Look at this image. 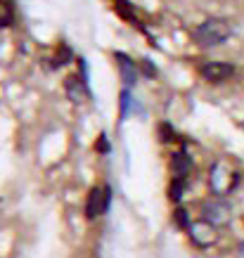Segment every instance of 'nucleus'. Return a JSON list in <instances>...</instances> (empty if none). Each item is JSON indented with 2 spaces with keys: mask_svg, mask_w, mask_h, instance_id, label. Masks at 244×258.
Here are the masks:
<instances>
[{
  "mask_svg": "<svg viewBox=\"0 0 244 258\" xmlns=\"http://www.w3.org/2000/svg\"><path fill=\"white\" fill-rule=\"evenodd\" d=\"M192 38L197 40L202 47L221 45L230 38V24L225 19H206L192 31Z\"/></svg>",
  "mask_w": 244,
  "mask_h": 258,
  "instance_id": "obj_1",
  "label": "nucleus"
},
{
  "mask_svg": "<svg viewBox=\"0 0 244 258\" xmlns=\"http://www.w3.org/2000/svg\"><path fill=\"white\" fill-rule=\"evenodd\" d=\"M202 220L213 227H223L232 220V206L225 197H211L202 204Z\"/></svg>",
  "mask_w": 244,
  "mask_h": 258,
  "instance_id": "obj_2",
  "label": "nucleus"
},
{
  "mask_svg": "<svg viewBox=\"0 0 244 258\" xmlns=\"http://www.w3.org/2000/svg\"><path fill=\"white\" fill-rule=\"evenodd\" d=\"M109 206H111L109 185H95V187H90V192L86 197V206H83L88 220H97L100 216H104V213L109 211Z\"/></svg>",
  "mask_w": 244,
  "mask_h": 258,
  "instance_id": "obj_3",
  "label": "nucleus"
},
{
  "mask_svg": "<svg viewBox=\"0 0 244 258\" xmlns=\"http://www.w3.org/2000/svg\"><path fill=\"white\" fill-rule=\"evenodd\" d=\"M237 180H239V175L230 171L225 164H216L211 168V178H209L211 192L216 197H225L228 192H232V187L237 185Z\"/></svg>",
  "mask_w": 244,
  "mask_h": 258,
  "instance_id": "obj_4",
  "label": "nucleus"
},
{
  "mask_svg": "<svg viewBox=\"0 0 244 258\" xmlns=\"http://www.w3.org/2000/svg\"><path fill=\"white\" fill-rule=\"evenodd\" d=\"M199 74L209 83H223V81H228L235 74V67L228 62H204L199 67Z\"/></svg>",
  "mask_w": 244,
  "mask_h": 258,
  "instance_id": "obj_5",
  "label": "nucleus"
},
{
  "mask_svg": "<svg viewBox=\"0 0 244 258\" xmlns=\"http://www.w3.org/2000/svg\"><path fill=\"white\" fill-rule=\"evenodd\" d=\"M188 232H190V239L197 244V246H202V249L211 246V244L218 239V232H216V227L209 225V223H204L202 218H199L197 223H192V225L188 227Z\"/></svg>",
  "mask_w": 244,
  "mask_h": 258,
  "instance_id": "obj_6",
  "label": "nucleus"
},
{
  "mask_svg": "<svg viewBox=\"0 0 244 258\" xmlns=\"http://www.w3.org/2000/svg\"><path fill=\"white\" fill-rule=\"evenodd\" d=\"M116 67H118V74H121V81H124L128 88L138 83V71H135V62H133V59H131L128 55H124V52H116Z\"/></svg>",
  "mask_w": 244,
  "mask_h": 258,
  "instance_id": "obj_7",
  "label": "nucleus"
},
{
  "mask_svg": "<svg viewBox=\"0 0 244 258\" xmlns=\"http://www.w3.org/2000/svg\"><path fill=\"white\" fill-rule=\"evenodd\" d=\"M190 168H192V159L185 154V152H175L171 157V171H173V178H188Z\"/></svg>",
  "mask_w": 244,
  "mask_h": 258,
  "instance_id": "obj_8",
  "label": "nucleus"
},
{
  "mask_svg": "<svg viewBox=\"0 0 244 258\" xmlns=\"http://www.w3.org/2000/svg\"><path fill=\"white\" fill-rule=\"evenodd\" d=\"M67 93H69V97L74 102H81V97L88 95V90H86V86H83V81L76 79V76H71V79H67Z\"/></svg>",
  "mask_w": 244,
  "mask_h": 258,
  "instance_id": "obj_9",
  "label": "nucleus"
},
{
  "mask_svg": "<svg viewBox=\"0 0 244 258\" xmlns=\"http://www.w3.org/2000/svg\"><path fill=\"white\" fill-rule=\"evenodd\" d=\"M15 22V8L10 0H0V29H8Z\"/></svg>",
  "mask_w": 244,
  "mask_h": 258,
  "instance_id": "obj_10",
  "label": "nucleus"
},
{
  "mask_svg": "<svg viewBox=\"0 0 244 258\" xmlns=\"http://www.w3.org/2000/svg\"><path fill=\"white\" fill-rule=\"evenodd\" d=\"M182 192H185V180H182V178H173L171 187H168V199L178 204L182 199Z\"/></svg>",
  "mask_w": 244,
  "mask_h": 258,
  "instance_id": "obj_11",
  "label": "nucleus"
},
{
  "mask_svg": "<svg viewBox=\"0 0 244 258\" xmlns=\"http://www.w3.org/2000/svg\"><path fill=\"white\" fill-rule=\"evenodd\" d=\"M173 218H175V223H178V227H185V230H188V227L192 225V220H190V216H188L185 209H175Z\"/></svg>",
  "mask_w": 244,
  "mask_h": 258,
  "instance_id": "obj_12",
  "label": "nucleus"
},
{
  "mask_svg": "<svg viewBox=\"0 0 244 258\" xmlns=\"http://www.w3.org/2000/svg\"><path fill=\"white\" fill-rule=\"evenodd\" d=\"M159 135H161V142H171V140H175V133L173 131H171V128H168V125H161V128H159Z\"/></svg>",
  "mask_w": 244,
  "mask_h": 258,
  "instance_id": "obj_13",
  "label": "nucleus"
},
{
  "mask_svg": "<svg viewBox=\"0 0 244 258\" xmlns=\"http://www.w3.org/2000/svg\"><path fill=\"white\" fill-rule=\"evenodd\" d=\"M128 102H131V95H128V90H124L121 93V114L126 116V111H128Z\"/></svg>",
  "mask_w": 244,
  "mask_h": 258,
  "instance_id": "obj_14",
  "label": "nucleus"
},
{
  "mask_svg": "<svg viewBox=\"0 0 244 258\" xmlns=\"http://www.w3.org/2000/svg\"><path fill=\"white\" fill-rule=\"evenodd\" d=\"M95 147L100 149V152H107V149H109V145H107V138L102 135V138H100V145H95Z\"/></svg>",
  "mask_w": 244,
  "mask_h": 258,
  "instance_id": "obj_15",
  "label": "nucleus"
},
{
  "mask_svg": "<svg viewBox=\"0 0 244 258\" xmlns=\"http://www.w3.org/2000/svg\"><path fill=\"white\" fill-rule=\"evenodd\" d=\"M239 253H242V256H244V242L239 244Z\"/></svg>",
  "mask_w": 244,
  "mask_h": 258,
  "instance_id": "obj_16",
  "label": "nucleus"
}]
</instances>
